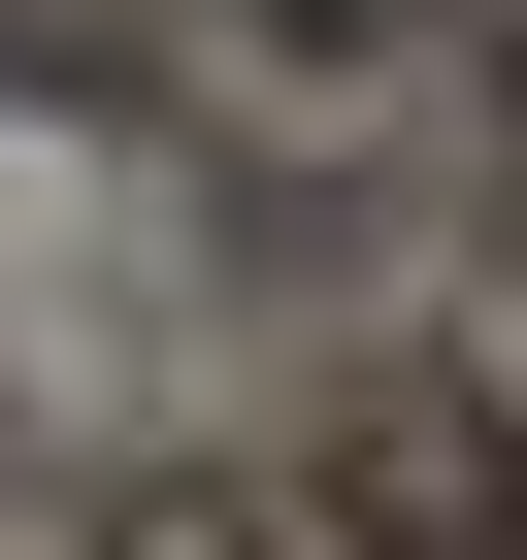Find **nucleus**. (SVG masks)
I'll return each instance as SVG.
<instances>
[{"mask_svg":"<svg viewBox=\"0 0 527 560\" xmlns=\"http://www.w3.org/2000/svg\"><path fill=\"white\" fill-rule=\"evenodd\" d=\"M99 560H330V527H297V494H231V462H198V494H132Z\"/></svg>","mask_w":527,"mask_h":560,"instance_id":"2","label":"nucleus"},{"mask_svg":"<svg viewBox=\"0 0 527 560\" xmlns=\"http://www.w3.org/2000/svg\"><path fill=\"white\" fill-rule=\"evenodd\" d=\"M264 34H297V67H396V34H429V0H264Z\"/></svg>","mask_w":527,"mask_h":560,"instance_id":"3","label":"nucleus"},{"mask_svg":"<svg viewBox=\"0 0 527 560\" xmlns=\"http://www.w3.org/2000/svg\"><path fill=\"white\" fill-rule=\"evenodd\" d=\"M297 527H330V560H527V363H396Z\"/></svg>","mask_w":527,"mask_h":560,"instance_id":"1","label":"nucleus"}]
</instances>
